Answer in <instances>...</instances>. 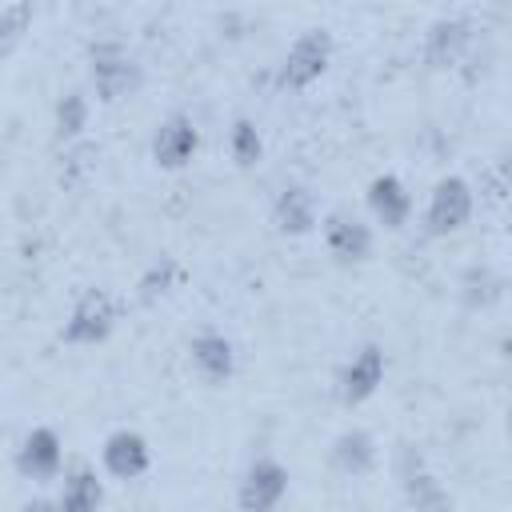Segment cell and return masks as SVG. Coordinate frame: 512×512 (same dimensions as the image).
<instances>
[{
    "instance_id": "5b68a950",
    "label": "cell",
    "mask_w": 512,
    "mask_h": 512,
    "mask_svg": "<svg viewBox=\"0 0 512 512\" xmlns=\"http://www.w3.org/2000/svg\"><path fill=\"white\" fill-rule=\"evenodd\" d=\"M384 372H388L384 348H380L376 340L360 344V348L340 364V372H336V400H340L344 408H356V404L372 400V396L380 392V384H384Z\"/></svg>"
},
{
    "instance_id": "9c48e42d",
    "label": "cell",
    "mask_w": 512,
    "mask_h": 512,
    "mask_svg": "<svg viewBox=\"0 0 512 512\" xmlns=\"http://www.w3.org/2000/svg\"><path fill=\"white\" fill-rule=\"evenodd\" d=\"M196 152H200V128H196V120L188 112H172V116H164L156 124V132H152L156 168L180 172V168H188L196 160Z\"/></svg>"
},
{
    "instance_id": "44dd1931",
    "label": "cell",
    "mask_w": 512,
    "mask_h": 512,
    "mask_svg": "<svg viewBox=\"0 0 512 512\" xmlns=\"http://www.w3.org/2000/svg\"><path fill=\"white\" fill-rule=\"evenodd\" d=\"M460 296H464L468 308H488V304H496L504 296V280L488 264H472L464 272V280H460Z\"/></svg>"
},
{
    "instance_id": "8fae6325",
    "label": "cell",
    "mask_w": 512,
    "mask_h": 512,
    "mask_svg": "<svg viewBox=\"0 0 512 512\" xmlns=\"http://www.w3.org/2000/svg\"><path fill=\"white\" fill-rule=\"evenodd\" d=\"M100 464L112 480H140L152 468V448L136 428H112L100 444Z\"/></svg>"
},
{
    "instance_id": "8992f818",
    "label": "cell",
    "mask_w": 512,
    "mask_h": 512,
    "mask_svg": "<svg viewBox=\"0 0 512 512\" xmlns=\"http://www.w3.org/2000/svg\"><path fill=\"white\" fill-rule=\"evenodd\" d=\"M320 232H324V248H328V256H332L340 268H352V264L372 260L376 232H372V224H364L356 212H348V208H332V212L320 220Z\"/></svg>"
},
{
    "instance_id": "52a82bcc",
    "label": "cell",
    "mask_w": 512,
    "mask_h": 512,
    "mask_svg": "<svg viewBox=\"0 0 512 512\" xmlns=\"http://www.w3.org/2000/svg\"><path fill=\"white\" fill-rule=\"evenodd\" d=\"M16 472L24 480H32V484L60 480V472H64V440H60V432L48 428V424L28 428L20 448H16Z\"/></svg>"
},
{
    "instance_id": "2e32d148",
    "label": "cell",
    "mask_w": 512,
    "mask_h": 512,
    "mask_svg": "<svg viewBox=\"0 0 512 512\" xmlns=\"http://www.w3.org/2000/svg\"><path fill=\"white\" fill-rule=\"evenodd\" d=\"M376 460H380V448L368 428H344L332 440V468L344 476H368L376 468Z\"/></svg>"
},
{
    "instance_id": "30bf717a",
    "label": "cell",
    "mask_w": 512,
    "mask_h": 512,
    "mask_svg": "<svg viewBox=\"0 0 512 512\" xmlns=\"http://www.w3.org/2000/svg\"><path fill=\"white\" fill-rule=\"evenodd\" d=\"M468 48H472V20L464 16H440L424 32V64L432 72L456 68L468 56Z\"/></svg>"
},
{
    "instance_id": "7402d4cb",
    "label": "cell",
    "mask_w": 512,
    "mask_h": 512,
    "mask_svg": "<svg viewBox=\"0 0 512 512\" xmlns=\"http://www.w3.org/2000/svg\"><path fill=\"white\" fill-rule=\"evenodd\" d=\"M32 24V0H12V4H0V56L24 40Z\"/></svg>"
},
{
    "instance_id": "9a60e30c",
    "label": "cell",
    "mask_w": 512,
    "mask_h": 512,
    "mask_svg": "<svg viewBox=\"0 0 512 512\" xmlns=\"http://www.w3.org/2000/svg\"><path fill=\"white\" fill-rule=\"evenodd\" d=\"M320 224V204L308 184H284L272 200V228L280 236H308Z\"/></svg>"
},
{
    "instance_id": "ffe728a7",
    "label": "cell",
    "mask_w": 512,
    "mask_h": 512,
    "mask_svg": "<svg viewBox=\"0 0 512 512\" xmlns=\"http://www.w3.org/2000/svg\"><path fill=\"white\" fill-rule=\"evenodd\" d=\"M228 156L236 168H256L264 160V136L248 116H236L228 128Z\"/></svg>"
},
{
    "instance_id": "ba28073f",
    "label": "cell",
    "mask_w": 512,
    "mask_h": 512,
    "mask_svg": "<svg viewBox=\"0 0 512 512\" xmlns=\"http://www.w3.org/2000/svg\"><path fill=\"white\" fill-rule=\"evenodd\" d=\"M288 484H292V476L276 456H256L240 476L236 504L244 512H268L288 496Z\"/></svg>"
},
{
    "instance_id": "ac0fdd59",
    "label": "cell",
    "mask_w": 512,
    "mask_h": 512,
    "mask_svg": "<svg viewBox=\"0 0 512 512\" xmlns=\"http://www.w3.org/2000/svg\"><path fill=\"white\" fill-rule=\"evenodd\" d=\"M88 116H92V100L80 92V88H68L60 92L56 100V112H52V128H56V140L60 144H76L88 128Z\"/></svg>"
},
{
    "instance_id": "4fadbf2b",
    "label": "cell",
    "mask_w": 512,
    "mask_h": 512,
    "mask_svg": "<svg viewBox=\"0 0 512 512\" xmlns=\"http://www.w3.org/2000/svg\"><path fill=\"white\" fill-rule=\"evenodd\" d=\"M364 200H368L372 220H376L380 228H388V232H400V228L412 220V208H416L408 184H404L396 172H380V176H372Z\"/></svg>"
},
{
    "instance_id": "6da1fadb",
    "label": "cell",
    "mask_w": 512,
    "mask_h": 512,
    "mask_svg": "<svg viewBox=\"0 0 512 512\" xmlns=\"http://www.w3.org/2000/svg\"><path fill=\"white\" fill-rule=\"evenodd\" d=\"M88 80L100 104H120L144 88V64L120 40H96L88 48Z\"/></svg>"
},
{
    "instance_id": "3957f363",
    "label": "cell",
    "mask_w": 512,
    "mask_h": 512,
    "mask_svg": "<svg viewBox=\"0 0 512 512\" xmlns=\"http://www.w3.org/2000/svg\"><path fill=\"white\" fill-rule=\"evenodd\" d=\"M112 328H116V300H112V292L84 288L72 300V308H68V316L60 324V340L68 348H96V344H104L112 336Z\"/></svg>"
},
{
    "instance_id": "d6986e66",
    "label": "cell",
    "mask_w": 512,
    "mask_h": 512,
    "mask_svg": "<svg viewBox=\"0 0 512 512\" xmlns=\"http://www.w3.org/2000/svg\"><path fill=\"white\" fill-rule=\"evenodd\" d=\"M180 276H184V272H180V260H176V256H156V260L140 272V280H136V300H140V304H156L160 296H168V292L176 288Z\"/></svg>"
},
{
    "instance_id": "7a4b0ae2",
    "label": "cell",
    "mask_w": 512,
    "mask_h": 512,
    "mask_svg": "<svg viewBox=\"0 0 512 512\" xmlns=\"http://www.w3.org/2000/svg\"><path fill=\"white\" fill-rule=\"evenodd\" d=\"M332 52H336V40H332L328 28H304L288 44V52H284V60L276 68V88L280 92H304V88H312L328 72Z\"/></svg>"
},
{
    "instance_id": "277c9868",
    "label": "cell",
    "mask_w": 512,
    "mask_h": 512,
    "mask_svg": "<svg viewBox=\"0 0 512 512\" xmlns=\"http://www.w3.org/2000/svg\"><path fill=\"white\" fill-rule=\"evenodd\" d=\"M476 212V192L464 176H440L432 184L428 208H424V232L428 236H456L460 228H468Z\"/></svg>"
},
{
    "instance_id": "5bb4252c",
    "label": "cell",
    "mask_w": 512,
    "mask_h": 512,
    "mask_svg": "<svg viewBox=\"0 0 512 512\" xmlns=\"http://www.w3.org/2000/svg\"><path fill=\"white\" fill-rule=\"evenodd\" d=\"M188 360H192V368H196V376L204 384L220 388V384H228L236 376V344L216 328H204V332H196L188 340Z\"/></svg>"
},
{
    "instance_id": "7c38bea8",
    "label": "cell",
    "mask_w": 512,
    "mask_h": 512,
    "mask_svg": "<svg viewBox=\"0 0 512 512\" xmlns=\"http://www.w3.org/2000/svg\"><path fill=\"white\" fill-rule=\"evenodd\" d=\"M396 480L412 508H448V492L440 488V480L432 476V468L424 464L416 444L396 448Z\"/></svg>"
},
{
    "instance_id": "e0dca14e",
    "label": "cell",
    "mask_w": 512,
    "mask_h": 512,
    "mask_svg": "<svg viewBox=\"0 0 512 512\" xmlns=\"http://www.w3.org/2000/svg\"><path fill=\"white\" fill-rule=\"evenodd\" d=\"M104 504V484L96 476L92 464H76V468H64L60 472V496H56V508H68V512H92Z\"/></svg>"
}]
</instances>
